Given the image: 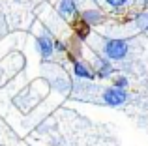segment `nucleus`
Segmentation results:
<instances>
[{
  "mask_svg": "<svg viewBox=\"0 0 148 146\" xmlns=\"http://www.w3.org/2000/svg\"><path fill=\"white\" fill-rule=\"evenodd\" d=\"M101 98H103V103L109 107H120L124 105V103L127 101V92L126 90H120V88H114V86H109L103 90V94H101Z\"/></svg>",
  "mask_w": 148,
  "mask_h": 146,
  "instance_id": "nucleus-2",
  "label": "nucleus"
},
{
  "mask_svg": "<svg viewBox=\"0 0 148 146\" xmlns=\"http://www.w3.org/2000/svg\"><path fill=\"white\" fill-rule=\"evenodd\" d=\"M36 47L38 53L43 60H49L51 56L54 55V45H53V38L49 34H41V36L36 38Z\"/></svg>",
  "mask_w": 148,
  "mask_h": 146,
  "instance_id": "nucleus-3",
  "label": "nucleus"
},
{
  "mask_svg": "<svg viewBox=\"0 0 148 146\" xmlns=\"http://www.w3.org/2000/svg\"><path fill=\"white\" fill-rule=\"evenodd\" d=\"M130 53V41L126 38H109L103 43V55L111 62H120Z\"/></svg>",
  "mask_w": 148,
  "mask_h": 146,
  "instance_id": "nucleus-1",
  "label": "nucleus"
},
{
  "mask_svg": "<svg viewBox=\"0 0 148 146\" xmlns=\"http://www.w3.org/2000/svg\"><path fill=\"white\" fill-rule=\"evenodd\" d=\"M75 34H77V38H81V40H86L88 34H90V26L81 19L79 23H75Z\"/></svg>",
  "mask_w": 148,
  "mask_h": 146,
  "instance_id": "nucleus-8",
  "label": "nucleus"
},
{
  "mask_svg": "<svg viewBox=\"0 0 148 146\" xmlns=\"http://www.w3.org/2000/svg\"><path fill=\"white\" fill-rule=\"evenodd\" d=\"M53 45H54V53H68V49H66V43L62 40H53Z\"/></svg>",
  "mask_w": 148,
  "mask_h": 146,
  "instance_id": "nucleus-12",
  "label": "nucleus"
},
{
  "mask_svg": "<svg viewBox=\"0 0 148 146\" xmlns=\"http://www.w3.org/2000/svg\"><path fill=\"white\" fill-rule=\"evenodd\" d=\"M58 11L66 17H77L79 8H77V0H60L58 4Z\"/></svg>",
  "mask_w": 148,
  "mask_h": 146,
  "instance_id": "nucleus-7",
  "label": "nucleus"
},
{
  "mask_svg": "<svg viewBox=\"0 0 148 146\" xmlns=\"http://www.w3.org/2000/svg\"><path fill=\"white\" fill-rule=\"evenodd\" d=\"M127 84H130V81H127V77H124V75L114 77V79H112V86H114V88H120V90H126Z\"/></svg>",
  "mask_w": 148,
  "mask_h": 146,
  "instance_id": "nucleus-11",
  "label": "nucleus"
},
{
  "mask_svg": "<svg viewBox=\"0 0 148 146\" xmlns=\"http://www.w3.org/2000/svg\"><path fill=\"white\" fill-rule=\"evenodd\" d=\"M73 64V75L77 79H84V81H94L96 79V73H94V68L90 64L83 62V60H75Z\"/></svg>",
  "mask_w": 148,
  "mask_h": 146,
  "instance_id": "nucleus-4",
  "label": "nucleus"
},
{
  "mask_svg": "<svg viewBox=\"0 0 148 146\" xmlns=\"http://www.w3.org/2000/svg\"><path fill=\"white\" fill-rule=\"evenodd\" d=\"M105 4H107L109 8H112V10H124V8L127 6V4H130V0H103Z\"/></svg>",
  "mask_w": 148,
  "mask_h": 146,
  "instance_id": "nucleus-10",
  "label": "nucleus"
},
{
  "mask_svg": "<svg viewBox=\"0 0 148 146\" xmlns=\"http://www.w3.org/2000/svg\"><path fill=\"white\" fill-rule=\"evenodd\" d=\"M141 2H143V4H148V0H141Z\"/></svg>",
  "mask_w": 148,
  "mask_h": 146,
  "instance_id": "nucleus-13",
  "label": "nucleus"
},
{
  "mask_svg": "<svg viewBox=\"0 0 148 146\" xmlns=\"http://www.w3.org/2000/svg\"><path fill=\"white\" fill-rule=\"evenodd\" d=\"M94 73H96V77H99V79H109V77L114 73V68H112L111 60L98 56V60H96V68H94Z\"/></svg>",
  "mask_w": 148,
  "mask_h": 146,
  "instance_id": "nucleus-5",
  "label": "nucleus"
},
{
  "mask_svg": "<svg viewBox=\"0 0 148 146\" xmlns=\"http://www.w3.org/2000/svg\"><path fill=\"white\" fill-rule=\"evenodd\" d=\"M135 25H137L141 30L148 32V11H143V13H139L137 17H135Z\"/></svg>",
  "mask_w": 148,
  "mask_h": 146,
  "instance_id": "nucleus-9",
  "label": "nucleus"
},
{
  "mask_svg": "<svg viewBox=\"0 0 148 146\" xmlns=\"http://www.w3.org/2000/svg\"><path fill=\"white\" fill-rule=\"evenodd\" d=\"M81 19H83L88 26L101 25V23H103V13H101L99 10H96V8H88V10H84L83 13H81Z\"/></svg>",
  "mask_w": 148,
  "mask_h": 146,
  "instance_id": "nucleus-6",
  "label": "nucleus"
}]
</instances>
